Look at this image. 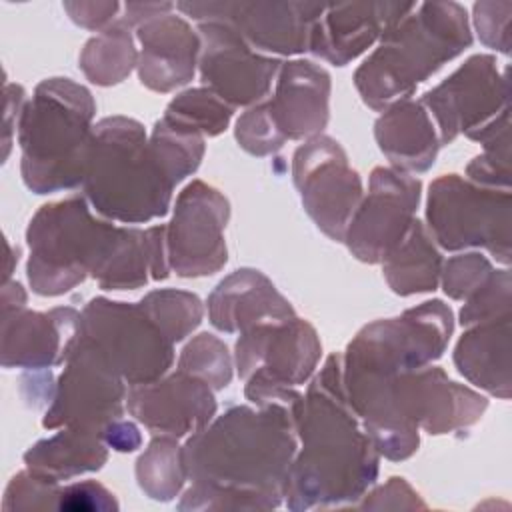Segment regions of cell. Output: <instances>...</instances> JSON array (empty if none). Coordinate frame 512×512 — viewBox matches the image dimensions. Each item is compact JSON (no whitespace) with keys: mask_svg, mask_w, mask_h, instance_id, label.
Masks as SVG:
<instances>
[{"mask_svg":"<svg viewBox=\"0 0 512 512\" xmlns=\"http://www.w3.org/2000/svg\"><path fill=\"white\" fill-rule=\"evenodd\" d=\"M96 104L88 88L70 78L42 80L18 120L20 172L36 194L84 184L94 138Z\"/></svg>","mask_w":512,"mask_h":512,"instance_id":"277c9868","label":"cell"},{"mask_svg":"<svg viewBox=\"0 0 512 512\" xmlns=\"http://www.w3.org/2000/svg\"><path fill=\"white\" fill-rule=\"evenodd\" d=\"M422 182L396 168L378 166L370 174L368 194L352 214L344 242L362 262H382L406 236L420 202Z\"/></svg>","mask_w":512,"mask_h":512,"instance_id":"2e32d148","label":"cell"},{"mask_svg":"<svg viewBox=\"0 0 512 512\" xmlns=\"http://www.w3.org/2000/svg\"><path fill=\"white\" fill-rule=\"evenodd\" d=\"M380 264L390 290L412 296L436 290L444 262L426 226L414 220L400 244Z\"/></svg>","mask_w":512,"mask_h":512,"instance_id":"4316f807","label":"cell"},{"mask_svg":"<svg viewBox=\"0 0 512 512\" xmlns=\"http://www.w3.org/2000/svg\"><path fill=\"white\" fill-rule=\"evenodd\" d=\"M228 218L226 196L202 180H192L178 194L174 216L166 226L170 270L182 278L218 272L228 260L224 240Z\"/></svg>","mask_w":512,"mask_h":512,"instance_id":"5bb4252c","label":"cell"},{"mask_svg":"<svg viewBox=\"0 0 512 512\" xmlns=\"http://www.w3.org/2000/svg\"><path fill=\"white\" fill-rule=\"evenodd\" d=\"M108 460V444L98 430L62 428L50 438L30 446L24 454L26 468L52 482L96 472Z\"/></svg>","mask_w":512,"mask_h":512,"instance_id":"484cf974","label":"cell"},{"mask_svg":"<svg viewBox=\"0 0 512 512\" xmlns=\"http://www.w3.org/2000/svg\"><path fill=\"white\" fill-rule=\"evenodd\" d=\"M4 96H6V106H4L6 108V114H4V158H6L8 150H10V136H12V130L16 128L14 116L16 118L22 116V110L26 106V92L22 86L6 82Z\"/></svg>","mask_w":512,"mask_h":512,"instance_id":"ee69618b","label":"cell"},{"mask_svg":"<svg viewBox=\"0 0 512 512\" xmlns=\"http://www.w3.org/2000/svg\"><path fill=\"white\" fill-rule=\"evenodd\" d=\"M176 8L202 22L232 26L256 52L294 56L308 50L310 28L322 2H178Z\"/></svg>","mask_w":512,"mask_h":512,"instance_id":"9a60e30c","label":"cell"},{"mask_svg":"<svg viewBox=\"0 0 512 512\" xmlns=\"http://www.w3.org/2000/svg\"><path fill=\"white\" fill-rule=\"evenodd\" d=\"M482 148L484 152L466 166L470 182L484 188L510 190V126L482 142Z\"/></svg>","mask_w":512,"mask_h":512,"instance_id":"e575fe53","label":"cell"},{"mask_svg":"<svg viewBox=\"0 0 512 512\" xmlns=\"http://www.w3.org/2000/svg\"><path fill=\"white\" fill-rule=\"evenodd\" d=\"M176 8V4L170 2H128L124 4V16H120L128 26H140L156 16L170 14V10Z\"/></svg>","mask_w":512,"mask_h":512,"instance_id":"f6af8a7d","label":"cell"},{"mask_svg":"<svg viewBox=\"0 0 512 512\" xmlns=\"http://www.w3.org/2000/svg\"><path fill=\"white\" fill-rule=\"evenodd\" d=\"M300 452L292 460L286 506L290 510L350 506L376 482L380 452L360 428L344 382L342 356L332 354L292 404Z\"/></svg>","mask_w":512,"mask_h":512,"instance_id":"7a4b0ae2","label":"cell"},{"mask_svg":"<svg viewBox=\"0 0 512 512\" xmlns=\"http://www.w3.org/2000/svg\"><path fill=\"white\" fill-rule=\"evenodd\" d=\"M178 370L204 380L212 390H222L232 380V356L220 338L202 332L180 352Z\"/></svg>","mask_w":512,"mask_h":512,"instance_id":"d6a6232c","label":"cell"},{"mask_svg":"<svg viewBox=\"0 0 512 512\" xmlns=\"http://www.w3.org/2000/svg\"><path fill=\"white\" fill-rule=\"evenodd\" d=\"M138 304L172 342L184 340L198 328L204 316L200 298L176 288L152 290Z\"/></svg>","mask_w":512,"mask_h":512,"instance_id":"4dcf8cb0","label":"cell"},{"mask_svg":"<svg viewBox=\"0 0 512 512\" xmlns=\"http://www.w3.org/2000/svg\"><path fill=\"white\" fill-rule=\"evenodd\" d=\"M140 40L138 78L160 94L172 92L194 78L200 58V36L192 26L174 14L156 16L136 28Z\"/></svg>","mask_w":512,"mask_h":512,"instance_id":"44dd1931","label":"cell"},{"mask_svg":"<svg viewBox=\"0 0 512 512\" xmlns=\"http://www.w3.org/2000/svg\"><path fill=\"white\" fill-rule=\"evenodd\" d=\"M118 232L120 226L92 216L84 196L44 204L26 230L30 288L40 296H60L86 276L96 278Z\"/></svg>","mask_w":512,"mask_h":512,"instance_id":"8992f818","label":"cell"},{"mask_svg":"<svg viewBox=\"0 0 512 512\" xmlns=\"http://www.w3.org/2000/svg\"><path fill=\"white\" fill-rule=\"evenodd\" d=\"M492 270L494 268L490 260L478 252L452 256L442 264V290L452 300H466L474 290H478L488 280Z\"/></svg>","mask_w":512,"mask_h":512,"instance_id":"8d00e7d4","label":"cell"},{"mask_svg":"<svg viewBox=\"0 0 512 512\" xmlns=\"http://www.w3.org/2000/svg\"><path fill=\"white\" fill-rule=\"evenodd\" d=\"M330 74L310 60L280 64L268 112L286 140L314 138L330 116Z\"/></svg>","mask_w":512,"mask_h":512,"instance_id":"7402d4cb","label":"cell"},{"mask_svg":"<svg viewBox=\"0 0 512 512\" xmlns=\"http://www.w3.org/2000/svg\"><path fill=\"white\" fill-rule=\"evenodd\" d=\"M374 136L392 168L406 174L426 172L440 148L428 110L412 98L388 106L374 124Z\"/></svg>","mask_w":512,"mask_h":512,"instance_id":"cb8c5ba5","label":"cell"},{"mask_svg":"<svg viewBox=\"0 0 512 512\" xmlns=\"http://www.w3.org/2000/svg\"><path fill=\"white\" fill-rule=\"evenodd\" d=\"M458 372L488 394L510 398V314L478 322L454 348Z\"/></svg>","mask_w":512,"mask_h":512,"instance_id":"d4e9b609","label":"cell"},{"mask_svg":"<svg viewBox=\"0 0 512 512\" xmlns=\"http://www.w3.org/2000/svg\"><path fill=\"white\" fill-rule=\"evenodd\" d=\"M510 14L512 2H476L474 28L484 46L510 54Z\"/></svg>","mask_w":512,"mask_h":512,"instance_id":"f35d334b","label":"cell"},{"mask_svg":"<svg viewBox=\"0 0 512 512\" xmlns=\"http://www.w3.org/2000/svg\"><path fill=\"white\" fill-rule=\"evenodd\" d=\"M60 486L58 482L46 480L42 476L32 474L28 468L24 472H18L6 492H4V510H46L56 508L60 500Z\"/></svg>","mask_w":512,"mask_h":512,"instance_id":"74e56055","label":"cell"},{"mask_svg":"<svg viewBox=\"0 0 512 512\" xmlns=\"http://www.w3.org/2000/svg\"><path fill=\"white\" fill-rule=\"evenodd\" d=\"M510 204V190L484 188L458 174H444L428 190L426 222L430 236L444 250L486 248L496 260L508 264Z\"/></svg>","mask_w":512,"mask_h":512,"instance_id":"9c48e42d","label":"cell"},{"mask_svg":"<svg viewBox=\"0 0 512 512\" xmlns=\"http://www.w3.org/2000/svg\"><path fill=\"white\" fill-rule=\"evenodd\" d=\"M126 406L150 432L174 438L192 436L216 416L212 388L182 370L128 388Z\"/></svg>","mask_w":512,"mask_h":512,"instance_id":"ac0fdd59","label":"cell"},{"mask_svg":"<svg viewBox=\"0 0 512 512\" xmlns=\"http://www.w3.org/2000/svg\"><path fill=\"white\" fill-rule=\"evenodd\" d=\"M196 32L202 42L198 58L202 84L232 108L262 102L282 62L256 52L224 22H202Z\"/></svg>","mask_w":512,"mask_h":512,"instance_id":"e0dca14e","label":"cell"},{"mask_svg":"<svg viewBox=\"0 0 512 512\" xmlns=\"http://www.w3.org/2000/svg\"><path fill=\"white\" fill-rule=\"evenodd\" d=\"M80 320L82 314L68 306L2 314V366L40 370L64 364L80 338Z\"/></svg>","mask_w":512,"mask_h":512,"instance_id":"ffe728a7","label":"cell"},{"mask_svg":"<svg viewBox=\"0 0 512 512\" xmlns=\"http://www.w3.org/2000/svg\"><path fill=\"white\" fill-rule=\"evenodd\" d=\"M414 6L416 2L324 4L312 22L308 52L330 64L346 66L408 16Z\"/></svg>","mask_w":512,"mask_h":512,"instance_id":"d6986e66","label":"cell"},{"mask_svg":"<svg viewBox=\"0 0 512 512\" xmlns=\"http://www.w3.org/2000/svg\"><path fill=\"white\" fill-rule=\"evenodd\" d=\"M234 136L248 154L268 156L280 150L286 142L278 126L274 124L266 102H258L250 106L238 120L234 128Z\"/></svg>","mask_w":512,"mask_h":512,"instance_id":"d590c367","label":"cell"},{"mask_svg":"<svg viewBox=\"0 0 512 512\" xmlns=\"http://www.w3.org/2000/svg\"><path fill=\"white\" fill-rule=\"evenodd\" d=\"M360 508L370 510H404V508H426V504L418 498V494L410 488V484L404 478L392 476L384 486L368 494Z\"/></svg>","mask_w":512,"mask_h":512,"instance_id":"60d3db41","label":"cell"},{"mask_svg":"<svg viewBox=\"0 0 512 512\" xmlns=\"http://www.w3.org/2000/svg\"><path fill=\"white\" fill-rule=\"evenodd\" d=\"M238 376L246 380L244 396L256 406H290L302 394L322 354L314 326L298 316L266 322L240 332L234 348Z\"/></svg>","mask_w":512,"mask_h":512,"instance_id":"ba28073f","label":"cell"},{"mask_svg":"<svg viewBox=\"0 0 512 512\" xmlns=\"http://www.w3.org/2000/svg\"><path fill=\"white\" fill-rule=\"evenodd\" d=\"M452 332L454 314L442 300L364 326L342 356L344 390L384 384L396 374L428 366L442 356Z\"/></svg>","mask_w":512,"mask_h":512,"instance_id":"52a82bcc","label":"cell"},{"mask_svg":"<svg viewBox=\"0 0 512 512\" xmlns=\"http://www.w3.org/2000/svg\"><path fill=\"white\" fill-rule=\"evenodd\" d=\"M136 480L152 500L168 502L188 480L182 462V446L174 436H154L136 462Z\"/></svg>","mask_w":512,"mask_h":512,"instance_id":"f1b7e54d","label":"cell"},{"mask_svg":"<svg viewBox=\"0 0 512 512\" xmlns=\"http://www.w3.org/2000/svg\"><path fill=\"white\" fill-rule=\"evenodd\" d=\"M80 314V334L104 352L128 388L154 382L172 366L174 342L140 304L92 298Z\"/></svg>","mask_w":512,"mask_h":512,"instance_id":"8fae6325","label":"cell"},{"mask_svg":"<svg viewBox=\"0 0 512 512\" xmlns=\"http://www.w3.org/2000/svg\"><path fill=\"white\" fill-rule=\"evenodd\" d=\"M150 146L174 186L196 172L204 156V136L164 116L152 128Z\"/></svg>","mask_w":512,"mask_h":512,"instance_id":"f546056e","label":"cell"},{"mask_svg":"<svg viewBox=\"0 0 512 512\" xmlns=\"http://www.w3.org/2000/svg\"><path fill=\"white\" fill-rule=\"evenodd\" d=\"M206 304L210 324L226 334L296 316L292 304L254 268H240L226 276L210 292Z\"/></svg>","mask_w":512,"mask_h":512,"instance_id":"603a6c76","label":"cell"},{"mask_svg":"<svg viewBox=\"0 0 512 512\" xmlns=\"http://www.w3.org/2000/svg\"><path fill=\"white\" fill-rule=\"evenodd\" d=\"M506 72H500L492 54L470 56L446 80L422 96L440 146L466 134L474 142H486L490 136L510 126Z\"/></svg>","mask_w":512,"mask_h":512,"instance_id":"30bf717a","label":"cell"},{"mask_svg":"<svg viewBox=\"0 0 512 512\" xmlns=\"http://www.w3.org/2000/svg\"><path fill=\"white\" fill-rule=\"evenodd\" d=\"M472 44L466 8L458 2H416L414 10L380 38L354 72L366 106L386 110Z\"/></svg>","mask_w":512,"mask_h":512,"instance_id":"3957f363","label":"cell"},{"mask_svg":"<svg viewBox=\"0 0 512 512\" xmlns=\"http://www.w3.org/2000/svg\"><path fill=\"white\" fill-rule=\"evenodd\" d=\"M82 192L100 216L142 224L168 214L174 184L144 126L134 118L108 116L94 126Z\"/></svg>","mask_w":512,"mask_h":512,"instance_id":"5b68a950","label":"cell"},{"mask_svg":"<svg viewBox=\"0 0 512 512\" xmlns=\"http://www.w3.org/2000/svg\"><path fill=\"white\" fill-rule=\"evenodd\" d=\"M58 510L66 512H92V510H118V502L110 490L94 480L68 484L60 490Z\"/></svg>","mask_w":512,"mask_h":512,"instance_id":"ab89813d","label":"cell"},{"mask_svg":"<svg viewBox=\"0 0 512 512\" xmlns=\"http://www.w3.org/2000/svg\"><path fill=\"white\" fill-rule=\"evenodd\" d=\"M234 108L206 86L178 94L164 112V118L194 130L202 136H218L232 120Z\"/></svg>","mask_w":512,"mask_h":512,"instance_id":"1f68e13d","label":"cell"},{"mask_svg":"<svg viewBox=\"0 0 512 512\" xmlns=\"http://www.w3.org/2000/svg\"><path fill=\"white\" fill-rule=\"evenodd\" d=\"M102 438L108 444V448H114L118 452H134L142 444L138 428L132 422H126L122 418L110 422L102 430Z\"/></svg>","mask_w":512,"mask_h":512,"instance_id":"7bdbcfd3","label":"cell"},{"mask_svg":"<svg viewBox=\"0 0 512 512\" xmlns=\"http://www.w3.org/2000/svg\"><path fill=\"white\" fill-rule=\"evenodd\" d=\"M64 10L70 14L72 22L88 30H104L114 20H118V2H64Z\"/></svg>","mask_w":512,"mask_h":512,"instance_id":"b9f144b4","label":"cell"},{"mask_svg":"<svg viewBox=\"0 0 512 512\" xmlns=\"http://www.w3.org/2000/svg\"><path fill=\"white\" fill-rule=\"evenodd\" d=\"M26 304V294L20 282H6L2 290V314H10L14 310H22Z\"/></svg>","mask_w":512,"mask_h":512,"instance_id":"bcb514c9","label":"cell"},{"mask_svg":"<svg viewBox=\"0 0 512 512\" xmlns=\"http://www.w3.org/2000/svg\"><path fill=\"white\" fill-rule=\"evenodd\" d=\"M126 382L104 352L80 334L64 370L54 386L52 406L42 426L86 428L102 432L110 422L124 416Z\"/></svg>","mask_w":512,"mask_h":512,"instance_id":"7c38bea8","label":"cell"},{"mask_svg":"<svg viewBox=\"0 0 512 512\" xmlns=\"http://www.w3.org/2000/svg\"><path fill=\"white\" fill-rule=\"evenodd\" d=\"M298 436L284 404L232 406L182 446L190 488L178 510H270L286 496Z\"/></svg>","mask_w":512,"mask_h":512,"instance_id":"6da1fadb","label":"cell"},{"mask_svg":"<svg viewBox=\"0 0 512 512\" xmlns=\"http://www.w3.org/2000/svg\"><path fill=\"white\" fill-rule=\"evenodd\" d=\"M78 62L84 76L96 86L122 82L138 64L130 26L122 18L114 20L84 44Z\"/></svg>","mask_w":512,"mask_h":512,"instance_id":"83f0119b","label":"cell"},{"mask_svg":"<svg viewBox=\"0 0 512 512\" xmlns=\"http://www.w3.org/2000/svg\"><path fill=\"white\" fill-rule=\"evenodd\" d=\"M292 178L314 224L328 238L344 242L348 222L362 200V180L344 148L324 134L308 138L294 152Z\"/></svg>","mask_w":512,"mask_h":512,"instance_id":"4fadbf2b","label":"cell"},{"mask_svg":"<svg viewBox=\"0 0 512 512\" xmlns=\"http://www.w3.org/2000/svg\"><path fill=\"white\" fill-rule=\"evenodd\" d=\"M512 304V280L508 268L492 270L488 280L474 290L460 310V324L472 326L492 318L508 316Z\"/></svg>","mask_w":512,"mask_h":512,"instance_id":"836d02e7","label":"cell"}]
</instances>
